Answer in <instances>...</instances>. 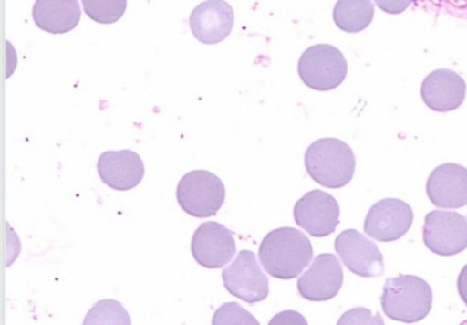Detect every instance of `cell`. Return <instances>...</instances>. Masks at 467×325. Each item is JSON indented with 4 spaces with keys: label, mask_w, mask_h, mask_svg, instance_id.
I'll return each mask as SVG.
<instances>
[{
    "label": "cell",
    "mask_w": 467,
    "mask_h": 325,
    "mask_svg": "<svg viewBox=\"0 0 467 325\" xmlns=\"http://www.w3.org/2000/svg\"><path fill=\"white\" fill-rule=\"evenodd\" d=\"M262 267L273 278L291 280L313 259V246L303 232L278 228L269 232L259 246Z\"/></svg>",
    "instance_id": "obj_1"
},
{
    "label": "cell",
    "mask_w": 467,
    "mask_h": 325,
    "mask_svg": "<svg viewBox=\"0 0 467 325\" xmlns=\"http://www.w3.org/2000/svg\"><path fill=\"white\" fill-rule=\"evenodd\" d=\"M305 165L314 182L336 190L351 182L357 162L348 144L338 139L325 138L308 147Z\"/></svg>",
    "instance_id": "obj_2"
},
{
    "label": "cell",
    "mask_w": 467,
    "mask_h": 325,
    "mask_svg": "<svg viewBox=\"0 0 467 325\" xmlns=\"http://www.w3.org/2000/svg\"><path fill=\"white\" fill-rule=\"evenodd\" d=\"M431 286L418 276L400 275L385 281L381 306L390 320L404 324L420 321L431 313Z\"/></svg>",
    "instance_id": "obj_3"
},
{
    "label": "cell",
    "mask_w": 467,
    "mask_h": 325,
    "mask_svg": "<svg viewBox=\"0 0 467 325\" xmlns=\"http://www.w3.org/2000/svg\"><path fill=\"white\" fill-rule=\"evenodd\" d=\"M225 185L209 171H192L180 180L177 202L187 215L207 218L217 215L225 202Z\"/></svg>",
    "instance_id": "obj_4"
},
{
    "label": "cell",
    "mask_w": 467,
    "mask_h": 325,
    "mask_svg": "<svg viewBox=\"0 0 467 325\" xmlns=\"http://www.w3.org/2000/svg\"><path fill=\"white\" fill-rule=\"evenodd\" d=\"M300 79L316 91L337 89L348 72L346 57L335 46L318 45L307 48L297 65Z\"/></svg>",
    "instance_id": "obj_5"
},
{
    "label": "cell",
    "mask_w": 467,
    "mask_h": 325,
    "mask_svg": "<svg viewBox=\"0 0 467 325\" xmlns=\"http://www.w3.org/2000/svg\"><path fill=\"white\" fill-rule=\"evenodd\" d=\"M423 242L431 253L456 256L467 248V221L456 212L433 210L425 218Z\"/></svg>",
    "instance_id": "obj_6"
},
{
    "label": "cell",
    "mask_w": 467,
    "mask_h": 325,
    "mask_svg": "<svg viewBox=\"0 0 467 325\" xmlns=\"http://www.w3.org/2000/svg\"><path fill=\"white\" fill-rule=\"evenodd\" d=\"M223 286L234 297L247 303L262 302L269 295V278L255 254L243 250L223 272Z\"/></svg>",
    "instance_id": "obj_7"
},
{
    "label": "cell",
    "mask_w": 467,
    "mask_h": 325,
    "mask_svg": "<svg viewBox=\"0 0 467 325\" xmlns=\"http://www.w3.org/2000/svg\"><path fill=\"white\" fill-rule=\"evenodd\" d=\"M294 217L295 223L311 236H329L337 228L340 207L329 194L314 190L296 202Z\"/></svg>",
    "instance_id": "obj_8"
},
{
    "label": "cell",
    "mask_w": 467,
    "mask_h": 325,
    "mask_svg": "<svg viewBox=\"0 0 467 325\" xmlns=\"http://www.w3.org/2000/svg\"><path fill=\"white\" fill-rule=\"evenodd\" d=\"M336 253L354 275L379 278L384 273V257L376 243L355 229L341 232L335 240Z\"/></svg>",
    "instance_id": "obj_9"
},
{
    "label": "cell",
    "mask_w": 467,
    "mask_h": 325,
    "mask_svg": "<svg viewBox=\"0 0 467 325\" xmlns=\"http://www.w3.org/2000/svg\"><path fill=\"white\" fill-rule=\"evenodd\" d=\"M191 251L195 261L202 267L220 269L234 259L236 242L225 225L209 221L196 229L191 243Z\"/></svg>",
    "instance_id": "obj_10"
},
{
    "label": "cell",
    "mask_w": 467,
    "mask_h": 325,
    "mask_svg": "<svg viewBox=\"0 0 467 325\" xmlns=\"http://www.w3.org/2000/svg\"><path fill=\"white\" fill-rule=\"evenodd\" d=\"M414 221L411 206L400 199H382L377 202L365 220L368 236L379 242H395L409 232Z\"/></svg>",
    "instance_id": "obj_11"
},
{
    "label": "cell",
    "mask_w": 467,
    "mask_h": 325,
    "mask_svg": "<svg viewBox=\"0 0 467 325\" xmlns=\"http://www.w3.org/2000/svg\"><path fill=\"white\" fill-rule=\"evenodd\" d=\"M343 267L333 254H319L310 269L297 280V291L302 298L313 302L332 299L343 286Z\"/></svg>",
    "instance_id": "obj_12"
},
{
    "label": "cell",
    "mask_w": 467,
    "mask_h": 325,
    "mask_svg": "<svg viewBox=\"0 0 467 325\" xmlns=\"http://www.w3.org/2000/svg\"><path fill=\"white\" fill-rule=\"evenodd\" d=\"M234 13L225 0H206L195 7L190 17L193 37L203 45H218L231 35Z\"/></svg>",
    "instance_id": "obj_13"
},
{
    "label": "cell",
    "mask_w": 467,
    "mask_h": 325,
    "mask_svg": "<svg viewBox=\"0 0 467 325\" xmlns=\"http://www.w3.org/2000/svg\"><path fill=\"white\" fill-rule=\"evenodd\" d=\"M431 204L442 209H459L467 204V169L456 163L437 166L426 183Z\"/></svg>",
    "instance_id": "obj_14"
},
{
    "label": "cell",
    "mask_w": 467,
    "mask_h": 325,
    "mask_svg": "<svg viewBox=\"0 0 467 325\" xmlns=\"http://www.w3.org/2000/svg\"><path fill=\"white\" fill-rule=\"evenodd\" d=\"M98 173L102 182L113 190L130 191L143 180V160L132 150L106 152L98 160Z\"/></svg>",
    "instance_id": "obj_15"
},
{
    "label": "cell",
    "mask_w": 467,
    "mask_h": 325,
    "mask_svg": "<svg viewBox=\"0 0 467 325\" xmlns=\"http://www.w3.org/2000/svg\"><path fill=\"white\" fill-rule=\"evenodd\" d=\"M422 100L429 109L439 113L455 110L466 98V83L450 69H439L426 76L420 86Z\"/></svg>",
    "instance_id": "obj_16"
},
{
    "label": "cell",
    "mask_w": 467,
    "mask_h": 325,
    "mask_svg": "<svg viewBox=\"0 0 467 325\" xmlns=\"http://www.w3.org/2000/svg\"><path fill=\"white\" fill-rule=\"evenodd\" d=\"M32 17L35 24L48 34H67L80 23V5L78 0H36Z\"/></svg>",
    "instance_id": "obj_17"
},
{
    "label": "cell",
    "mask_w": 467,
    "mask_h": 325,
    "mask_svg": "<svg viewBox=\"0 0 467 325\" xmlns=\"http://www.w3.org/2000/svg\"><path fill=\"white\" fill-rule=\"evenodd\" d=\"M374 17L371 0H338L333 10V20L341 31L358 34L365 31Z\"/></svg>",
    "instance_id": "obj_18"
},
{
    "label": "cell",
    "mask_w": 467,
    "mask_h": 325,
    "mask_svg": "<svg viewBox=\"0 0 467 325\" xmlns=\"http://www.w3.org/2000/svg\"><path fill=\"white\" fill-rule=\"evenodd\" d=\"M84 12L92 21L110 26L121 20L127 10L128 0H81Z\"/></svg>",
    "instance_id": "obj_19"
},
{
    "label": "cell",
    "mask_w": 467,
    "mask_h": 325,
    "mask_svg": "<svg viewBox=\"0 0 467 325\" xmlns=\"http://www.w3.org/2000/svg\"><path fill=\"white\" fill-rule=\"evenodd\" d=\"M84 324H130V320L121 303L108 299L92 308Z\"/></svg>",
    "instance_id": "obj_20"
},
{
    "label": "cell",
    "mask_w": 467,
    "mask_h": 325,
    "mask_svg": "<svg viewBox=\"0 0 467 325\" xmlns=\"http://www.w3.org/2000/svg\"><path fill=\"white\" fill-rule=\"evenodd\" d=\"M213 324H254L258 325L255 317L251 316L239 303H225L215 311Z\"/></svg>",
    "instance_id": "obj_21"
},
{
    "label": "cell",
    "mask_w": 467,
    "mask_h": 325,
    "mask_svg": "<svg viewBox=\"0 0 467 325\" xmlns=\"http://www.w3.org/2000/svg\"><path fill=\"white\" fill-rule=\"evenodd\" d=\"M377 6L388 15H400L406 12L417 0H374Z\"/></svg>",
    "instance_id": "obj_22"
},
{
    "label": "cell",
    "mask_w": 467,
    "mask_h": 325,
    "mask_svg": "<svg viewBox=\"0 0 467 325\" xmlns=\"http://www.w3.org/2000/svg\"><path fill=\"white\" fill-rule=\"evenodd\" d=\"M458 291L461 295L462 300L467 306V265L462 269L461 275L458 278Z\"/></svg>",
    "instance_id": "obj_23"
}]
</instances>
